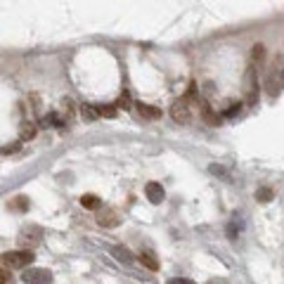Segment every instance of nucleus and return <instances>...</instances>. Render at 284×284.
<instances>
[{
	"label": "nucleus",
	"mask_w": 284,
	"mask_h": 284,
	"mask_svg": "<svg viewBox=\"0 0 284 284\" xmlns=\"http://www.w3.org/2000/svg\"><path fill=\"white\" fill-rule=\"evenodd\" d=\"M7 282H12L10 268H0V284H7Z\"/></svg>",
	"instance_id": "obj_17"
},
{
	"label": "nucleus",
	"mask_w": 284,
	"mask_h": 284,
	"mask_svg": "<svg viewBox=\"0 0 284 284\" xmlns=\"http://www.w3.org/2000/svg\"><path fill=\"white\" fill-rule=\"evenodd\" d=\"M81 114H83V118H88V121H95V118H99V109L93 107V104H83Z\"/></svg>",
	"instance_id": "obj_13"
},
{
	"label": "nucleus",
	"mask_w": 284,
	"mask_h": 284,
	"mask_svg": "<svg viewBox=\"0 0 284 284\" xmlns=\"http://www.w3.org/2000/svg\"><path fill=\"white\" fill-rule=\"evenodd\" d=\"M263 59H265V45L263 43H256L254 50H251V62H254L256 67H261Z\"/></svg>",
	"instance_id": "obj_11"
},
{
	"label": "nucleus",
	"mask_w": 284,
	"mask_h": 284,
	"mask_svg": "<svg viewBox=\"0 0 284 284\" xmlns=\"http://www.w3.org/2000/svg\"><path fill=\"white\" fill-rule=\"evenodd\" d=\"M137 114H140L142 118L157 121V118H161V109L154 107V104H145V102H137Z\"/></svg>",
	"instance_id": "obj_6"
},
{
	"label": "nucleus",
	"mask_w": 284,
	"mask_h": 284,
	"mask_svg": "<svg viewBox=\"0 0 284 284\" xmlns=\"http://www.w3.org/2000/svg\"><path fill=\"white\" fill-rule=\"evenodd\" d=\"M171 284H192L189 280H171Z\"/></svg>",
	"instance_id": "obj_20"
},
{
	"label": "nucleus",
	"mask_w": 284,
	"mask_h": 284,
	"mask_svg": "<svg viewBox=\"0 0 284 284\" xmlns=\"http://www.w3.org/2000/svg\"><path fill=\"white\" fill-rule=\"evenodd\" d=\"M26 284H48L52 282V273L50 270H40V268H33V270H29V273L21 277Z\"/></svg>",
	"instance_id": "obj_5"
},
{
	"label": "nucleus",
	"mask_w": 284,
	"mask_h": 284,
	"mask_svg": "<svg viewBox=\"0 0 284 284\" xmlns=\"http://www.w3.org/2000/svg\"><path fill=\"white\" fill-rule=\"evenodd\" d=\"M81 204L86 206V208H99V196H95V194H83V196H81Z\"/></svg>",
	"instance_id": "obj_14"
},
{
	"label": "nucleus",
	"mask_w": 284,
	"mask_h": 284,
	"mask_svg": "<svg viewBox=\"0 0 284 284\" xmlns=\"http://www.w3.org/2000/svg\"><path fill=\"white\" fill-rule=\"evenodd\" d=\"M171 118H173L176 123H189L192 111H189V104H187V97L176 99V102L171 104Z\"/></svg>",
	"instance_id": "obj_3"
},
{
	"label": "nucleus",
	"mask_w": 284,
	"mask_h": 284,
	"mask_svg": "<svg viewBox=\"0 0 284 284\" xmlns=\"http://www.w3.org/2000/svg\"><path fill=\"white\" fill-rule=\"evenodd\" d=\"M111 254L116 256L118 261H123V263H133V256H130V251H128L126 246H114Z\"/></svg>",
	"instance_id": "obj_12"
},
{
	"label": "nucleus",
	"mask_w": 284,
	"mask_h": 284,
	"mask_svg": "<svg viewBox=\"0 0 284 284\" xmlns=\"http://www.w3.org/2000/svg\"><path fill=\"white\" fill-rule=\"evenodd\" d=\"M258 102V76H256V64L246 69V104Z\"/></svg>",
	"instance_id": "obj_4"
},
{
	"label": "nucleus",
	"mask_w": 284,
	"mask_h": 284,
	"mask_svg": "<svg viewBox=\"0 0 284 284\" xmlns=\"http://www.w3.org/2000/svg\"><path fill=\"white\" fill-rule=\"evenodd\" d=\"M256 199H258L261 204H268V201L273 199V189H268V187H263V189H258V192H256Z\"/></svg>",
	"instance_id": "obj_15"
},
{
	"label": "nucleus",
	"mask_w": 284,
	"mask_h": 284,
	"mask_svg": "<svg viewBox=\"0 0 284 284\" xmlns=\"http://www.w3.org/2000/svg\"><path fill=\"white\" fill-rule=\"evenodd\" d=\"M97 223L102 227H116L118 225V216L114 213V211H104V213L97 218Z\"/></svg>",
	"instance_id": "obj_10"
},
{
	"label": "nucleus",
	"mask_w": 284,
	"mask_h": 284,
	"mask_svg": "<svg viewBox=\"0 0 284 284\" xmlns=\"http://www.w3.org/2000/svg\"><path fill=\"white\" fill-rule=\"evenodd\" d=\"M116 107H123V109H130V97H128V93H123V97L118 99Z\"/></svg>",
	"instance_id": "obj_19"
},
{
	"label": "nucleus",
	"mask_w": 284,
	"mask_h": 284,
	"mask_svg": "<svg viewBox=\"0 0 284 284\" xmlns=\"http://www.w3.org/2000/svg\"><path fill=\"white\" fill-rule=\"evenodd\" d=\"M145 194H147V199L152 204H161V201H164V187L159 185V183H147Z\"/></svg>",
	"instance_id": "obj_7"
},
{
	"label": "nucleus",
	"mask_w": 284,
	"mask_h": 284,
	"mask_svg": "<svg viewBox=\"0 0 284 284\" xmlns=\"http://www.w3.org/2000/svg\"><path fill=\"white\" fill-rule=\"evenodd\" d=\"M140 263L145 265L147 270H152V273H157L159 270V261H157V256L152 254V251H140Z\"/></svg>",
	"instance_id": "obj_9"
},
{
	"label": "nucleus",
	"mask_w": 284,
	"mask_h": 284,
	"mask_svg": "<svg viewBox=\"0 0 284 284\" xmlns=\"http://www.w3.org/2000/svg\"><path fill=\"white\" fill-rule=\"evenodd\" d=\"M201 116H204V121L208 126H218V123H220V116L213 111V107H211L208 102H201Z\"/></svg>",
	"instance_id": "obj_8"
},
{
	"label": "nucleus",
	"mask_w": 284,
	"mask_h": 284,
	"mask_svg": "<svg viewBox=\"0 0 284 284\" xmlns=\"http://www.w3.org/2000/svg\"><path fill=\"white\" fill-rule=\"evenodd\" d=\"M99 109V116H114L116 114V107H97Z\"/></svg>",
	"instance_id": "obj_18"
},
{
	"label": "nucleus",
	"mask_w": 284,
	"mask_h": 284,
	"mask_svg": "<svg viewBox=\"0 0 284 284\" xmlns=\"http://www.w3.org/2000/svg\"><path fill=\"white\" fill-rule=\"evenodd\" d=\"M265 93L268 97H277L284 90V55L277 52L268 67V74H265Z\"/></svg>",
	"instance_id": "obj_1"
},
{
	"label": "nucleus",
	"mask_w": 284,
	"mask_h": 284,
	"mask_svg": "<svg viewBox=\"0 0 284 284\" xmlns=\"http://www.w3.org/2000/svg\"><path fill=\"white\" fill-rule=\"evenodd\" d=\"M0 258H2V265L10 268V270L12 268L19 270V268H26V265L33 263V254L31 251H7V254H2Z\"/></svg>",
	"instance_id": "obj_2"
},
{
	"label": "nucleus",
	"mask_w": 284,
	"mask_h": 284,
	"mask_svg": "<svg viewBox=\"0 0 284 284\" xmlns=\"http://www.w3.org/2000/svg\"><path fill=\"white\" fill-rule=\"evenodd\" d=\"M239 109H242V102H230V107L225 109V116H235Z\"/></svg>",
	"instance_id": "obj_16"
}]
</instances>
